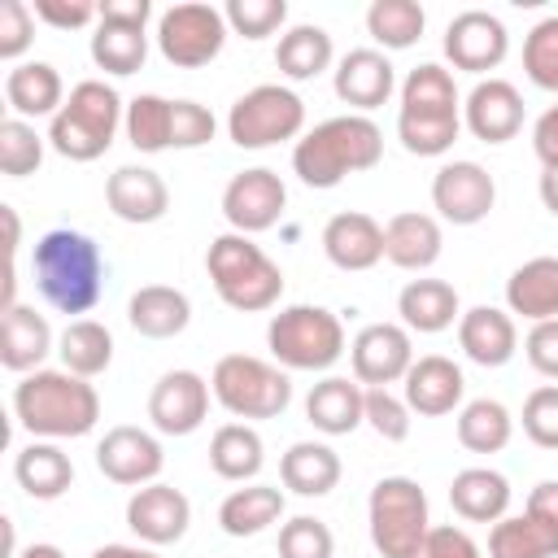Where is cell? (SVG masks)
I'll use <instances>...</instances> for the list:
<instances>
[{"label":"cell","mask_w":558,"mask_h":558,"mask_svg":"<svg viewBox=\"0 0 558 558\" xmlns=\"http://www.w3.org/2000/svg\"><path fill=\"white\" fill-rule=\"evenodd\" d=\"M35 288L57 314H87L100 301L105 288V257L100 244L87 231L74 227H52L35 240L31 253Z\"/></svg>","instance_id":"cell-1"},{"label":"cell","mask_w":558,"mask_h":558,"mask_svg":"<svg viewBox=\"0 0 558 558\" xmlns=\"http://www.w3.org/2000/svg\"><path fill=\"white\" fill-rule=\"evenodd\" d=\"M379 157H384V131L366 113H340L318 122L292 144V174L305 187L327 192L349 174L379 166Z\"/></svg>","instance_id":"cell-2"},{"label":"cell","mask_w":558,"mask_h":558,"mask_svg":"<svg viewBox=\"0 0 558 558\" xmlns=\"http://www.w3.org/2000/svg\"><path fill=\"white\" fill-rule=\"evenodd\" d=\"M13 418L31 440H74L100 423V397L83 375L31 371L13 384Z\"/></svg>","instance_id":"cell-3"},{"label":"cell","mask_w":558,"mask_h":558,"mask_svg":"<svg viewBox=\"0 0 558 558\" xmlns=\"http://www.w3.org/2000/svg\"><path fill=\"white\" fill-rule=\"evenodd\" d=\"M462 131V96L453 74L436 61H423L401 83L397 109V140L414 157H445Z\"/></svg>","instance_id":"cell-4"},{"label":"cell","mask_w":558,"mask_h":558,"mask_svg":"<svg viewBox=\"0 0 558 558\" xmlns=\"http://www.w3.org/2000/svg\"><path fill=\"white\" fill-rule=\"evenodd\" d=\"M205 270L218 301L240 314H262L283 296V270L262 253V244H253V235L240 231L214 235L205 253Z\"/></svg>","instance_id":"cell-5"},{"label":"cell","mask_w":558,"mask_h":558,"mask_svg":"<svg viewBox=\"0 0 558 558\" xmlns=\"http://www.w3.org/2000/svg\"><path fill=\"white\" fill-rule=\"evenodd\" d=\"M126 118L122 96L105 78H83L70 87L61 113L48 122V148L65 161H96L109 153L118 126Z\"/></svg>","instance_id":"cell-6"},{"label":"cell","mask_w":558,"mask_h":558,"mask_svg":"<svg viewBox=\"0 0 558 558\" xmlns=\"http://www.w3.org/2000/svg\"><path fill=\"white\" fill-rule=\"evenodd\" d=\"M266 344L283 371H331L344 353V323L327 305H288L270 318Z\"/></svg>","instance_id":"cell-7"},{"label":"cell","mask_w":558,"mask_h":558,"mask_svg":"<svg viewBox=\"0 0 558 558\" xmlns=\"http://www.w3.org/2000/svg\"><path fill=\"white\" fill-rule=\"evenodd\" d=\"M209 392L235 418H279L292 401V379L266 357L227 353L209 371Z\"/></svg>","instance_id":"cell-8"},{"label":"cell","mask_w":558,"mask_h":558,"mask_svg":"<svg viewBox=\"0 0 558 558\" xmlns=\"http://www.w3.org/2000/svg\"><path fill=\"white\" fill-rule=\"evenodd\" d=\"M366 519H371V545L384 558H414L418 545L432 532V510H427V493L418 488V480L410 475H384L371 488L366 501Z\"/></svg>","instance_id":"cell-9"},{"label":"cell","mask_w":558,"mask_h":558,"mask_svg":"<svg viewBox=\"0 0 558 558\" xmlns=\"http://www.w3.org/2000/svg\"><path fill=\"white\" fill-rule=\"evenodd\" d=\"M301 131H305V100L283 83L248 87L227 113V135L235 148H270L283 140H301Z\"/></svg>","instance_id":"cell-10"},{"label":"cell","mask_w":558,"mask_h":558,"mask_svg":"<svg viewBox=\"0 0 558 558\" xmlns=\"http://www.w3.org/2000/svg\"><path fill=\"white\" fill-rule=\"evenodd\" d=\"M231 26L222 17V9L214 4H201V0H187V4H170L157 13V52L179 65V70H201L209 65L222 44H227Z\"/></svg>","instance_id":"cell-11"},{"label":"cell","mask_w":558,"mask_h":558,"mask_svg":"<svg viewBox=\"0 0 558 558\" xmlns=\"http://www.w3.org/2000/svg\"><path fill=\"white\" fill-rule=\"evenodd\" d=\"M148 17L153 4L148 0H105L96 31H92V61L105 74H135L148 61Z\"/></svg>","instance_id":"cell-12"},{"label":"cell","mask_w":558,"mask_h":558,"mask_svg":"<svg viewBox=\"0 0 558 558\" xmlns=\"http://www.w3.org/2000/svg\"><path fill=\"white\" fill-rule=\"evenodd\" d=\"M283 205H288V187L270 166H248L231 174V183L222 187V218L240 235L270 231L283 218Z\"/></svg>","instance_id":"cell-13"},{"label":"cell","mask_w":558,"mask_h":558,"mask_svg":"<svg viewBox=\"0 0 558 558\" xmlns=\"http://www.w3.org/2000/svg\"><path fill=\"white\" fill-rule=\"evenodd\" d=\"M432 205L453 227H475L497 205V183L480 161H445L432 174Z\"/></svg>","instance_id":"cell-14"},{"label":"cell","mask_w":558,"mask_h":558,"mask_svg":"<svg viewBox=\"0 0 558 558\" xmlns=\"http://www.w3.org/2000/svg\"><path fill=\"white\" fill-rule=\"evenodd\" d=\"M349 362H353V379L366 388L401 384L405 371L414 366L410 331L401 323H366L349 344Z\"/></svg>","instance_id":"cell-15"},{"label":"cell","mask_w":558,"mask_h":558,"mask_svg":"<svg viewBox=\"0 0 558 558\" xmlns=\"http://www.w3.org/2000/svg\"><path fill=\"white\" fill-rule=\"evenodd\" d=\"M510 52V35L506 22L488 9H462L449 26H445V57L453 70L466 74H488L506 61Z\"/></svg>","instance_id":"cell-16"},{"label":"cell","mask_w":558,"mask_h":558,"mask_svg":"<svg viewBox=\"0 0 558 558\" xmlns=\"http://www.w3.org/2000/svg\"><path fill=\"white\" fill-rule=\"evenodd\" d=\"M96 466L105 480L122 484V488H144L161 475L166 466V453H161V440L144 427H131V423H118L100 436L96 445Z\"/></svg>","instance_id":"cell-17"},{"label":"cell","mask_w":558,"mask_h":558,"mask_svg":"<svg viewBox=\"0 0 558 558\" xmlns=\"http://www.w3.org/2000/svg\"><path fill=\"white\" fill-rule=\"evenodd\" d=\"M209 379L196 371H166L148 392V418L161 436H192L209 414Z\"/></svg>","instance_id":"cell-18"},{"label":"cell","mask_w":558,"mask_h":558,"mask_svg":"<svg viewBox=\"0 0 558 558\" xmlns=\"http://www.w3.org/2000/svg\"><path fill=\"white\" fill-rule=\"evenodd\" d=\"M192 523V501L174 484H144L126 501V527L140 536V545H174L187 536Z\"/></svg>","instance_id":"cell-19"},{"label":"cell","mask_w":558,"mask_h":558,"mask_svg":"<svg viewBox=\"0 0 558 558\" xmlns=\"http://www.w3.org/2000/svg\"><path fill=\"white\" fill-rule=\"evenodd\" d=\"M462 126L484 144H506L523 131V96L506 78H480L462 100Z\"/></svg>","instance_id":"cell-20"},{"label":"cell","mask_w":558,"mask_h":558,"mask_svg":"<svg viewBox=\"0 0 558 558\" xmlns=\"http://www.w3.org/2000/svg\"><path fill=\"white\" fill-rule=\"evenodd\" d=\"M462 392H466L462 366L445 353L414 357V366L401 379V397H405L410 414H423V418H440V414L462 410Z\"/></svg>","instance_id":"cell-21"},{"label":"cell","mask_w":558,"mask_h":558,"mask_svg":"<svg viewBox=\"0 0 558 558\" xmlns=\"http://www.w3.org/2000/svg\"><path fill=\"white\" fill-rule=\"evenodd\" d=\"M331 87L353 113H371V109L388 105V96L397 92V70L379 48H349L336 61Z\"/></svg>","instance_id":"cell-22"},{"label":"cell","mask_w":558,"mask_h":558,"mask_svg":"<svg viewBox=\"0 0 558 558\" xmlns=\"http://www.w3.org/2000/svg\"><path fill=\"white\" fill-rule=\"evenodd\" d=\"M105 205L113 209V218H122L131 227H148V222L166 218L170 187L153 166H118L105 179Z\"/></svg>","instance_id":"cell-23"},{"label":"cell","mask_w":558,"mask_h":558,"mask_svg":"<svg viewBox=\"0 0 558 558\" xmlns=\"http://www.w3.org/2000/svg\"><path fill=\"white\" fill-rule=\"evenodd\" d=\"M323 253L336 270H371L384 262V227L362 209L331 214L323 227Z\"/></svg>","instance_id":"cell-24"},{"label":"cell","mask_w":558,"mask_h":558,"mask_svg":"<svg viewBox=\"0 0 558 558\" xmlns=\"http://www.w3.org/2000/svg\"><path fill=\"white\" fill-rule=\"evenodd\" d=\"M458 344L475 366H506L519 349V327L510 310L497 305H471L458 318Z\"/></svg>","instance_id":"cell-25"},{"label":"cell","mask_w":558,"mask_h":558,"mask_svg":"<svg viewBox=\"0 0 558 558\" xmlns=\"http://www.w3.org/2000/svg\"><path fill=\"white\" fill-rule=\"evenodd\" d=\"M4 100L13 118H57L65 105V83L52 61H17L4 74Z\"/></svg>","instance_id":"cell-26"},{"label":"cell","mask_w":558,"mask_h":558,"mask_svg":"<svg viewBox=\"0 0 558 558\" xmlns=\"http://www.w3.org/2000/svg\"><path fill=\"white\" fill-rule=\"evenodd\" d=\"M440 248H445V235L432 214L405 209L384 222V257L397 270H427V266H436Z\"/></svg>","instance_id":"cell-27"},{"label":"cell","mask_w":558,"mask_h":558,"mask_svg":"<svg viewBox=\"0 0 558 558\" xmlns=\"http://www.w3.org/2000/svg\"><path fill=\"white\" fill-rule=\"evenodd\" d=\"M305 418L323 436H349L353 427L366 423V388L344 375H327L310 388L305 397Z\"/></svg>","instance_id":"cell-28"},{"label":"cell","mask_w":558,"mask_h":558,"mask_svg":"<svg viewBox=\"0 0 558 558\" xmlns=\"http://www.w3.org/2000/svg\"><path fill=\"white\" fill-rule=\"evenodd\" d=\"M397 314H401V327L405 331H418V336L449 331L462 318L458 288L445 283V279H410L397 292Z\"/></svg>","instance_id":"cell-29"},{"label":"cell","mask_w":558,"mask_h":558,"mask_svg":"<svg viewBox=\"0 0 558 558\" xmlns=\"http://www.w3.org/2000/svg\"><path fill=\"white\" fill-rule=\"evenodd\" d=\"M126 323H131L144 340H170V336L187 331V323H192V301H187L183 288L144 283V288L126 301Z\"/></svg>","instance_id":"cell-30"},{"label":"cell","mask_w":558,"mask_h":558,"mask_svg":"<svg viewBox=\"0 0 558 558\" xmlns=\"http://www.w3.org/2000/svg\"><path fill=\"white\" fill-rule=\"evenodd\" d=\"M52 353V327L44 314H35V305H9L4 323H0V362L17 375L44 371L39 362Z\"/></svg>","instance_id":"cell-31"},{"label":"cell","mask_w":558,"mask_h":558,"mask_svg":"<svg viewBox=\"0 0 558 558\" xmlns=\"http://www.w3.org/2000/svg\"><path fill=\"white\" fill-rule=\"evenodd\" d=\"M506 310L527 323L558 318V257H527L506 279Z\"/></svg>","instance_id":"cell-32"},{"label":"cell","mask_w":558,"mask_h":558,"mask_svg":"<svg viewBox=\"0 0 558 558\" xmlns=\"http://www.w3.org/2000/svg\"><path fill=\"white\" fill-rule=\"evenodd\" d=\"M13 480L35 501H57L74 484V462L57 440H31L13 458Z\"/></svg>","instance_id":"cell-33"},{"label":"cell","mask_w":558,"mask_h":558,"mask_svg":"<svg viewBox=\"0 0 558 558\" xmlns=\"http://www.w3.org/2000/svg\"><path fill=\"white\" fill-rule=\"evenodd\" d=\"M449 506L466 523H497L510 510V480L493 466H466L449 484Z\"/></svg>","instance_id":"cell-34"},{"label":"cell","mask_w":558,"mask_h":558,"mask_svg":"<svg viewBox=\"0 0 558 558\" xmlns=\"http://www.w3.org/2000/svg\"><path fill=\"white\" fill-rule=\"evenodd\" d=\"M340 453L323 440H296L283 458H279V480L283 488H292L296 497H327L340 484Z\"/></svg>","instance_id":"cell-35"},{"label":"cell","mask_w":558,"mask_h":558,"mask_svg":"<svg viewBox=\"0 0 558 558\" xmlns=\"http://www.w3.org/2000/svg\"><path fill=\"white\" fill-rule=\"evenodd\" d=\"M283 519V493L270 484H248V488H231L218 506V527L227 536H257L270 523Z\"/></svg>","instance_id":"cell-36"},{"label":"cell","mask_w":558,"mask_h":558,"mask_svg":"<svg viewBox=\"0 0 558 558\" xmlns=\"http://www.w3.org/2000/svg\"><path fill=\"white\" fill-rule=\"evenodd\" d=\"M57 353H61V371L83 375V379H96L113 362V336L96 318H70L65 331H61V340H57Z\"/></svg>","instance_id":"cell-37"},{"label":"cell","mask_w":558,"mask_h":558,"mask_svg":"<svg viewBox=\"0 0 558 558\" xmlns=\"http://www.w3.org/2000/svg\"><path fill=\"white\" fill-rule=\"evenodd\" d=\"M331 57H336L331 35H327L323 26H314V22H301V26L283 31V35H279V48H275V65H279V74L292 78V83L318 78V74L331 65Z\"/></svg>","instance_id":"cell-38"},{"label":"cell","mask_w":558,"mask_h":558,"mask_svg":"<svg viewBox=\"0 0 558 558\" xmlns=\"http://www.w3.org/2000/svg\"><path fill=\"white\" fill-rule=\"evenodd\" d=\"M488 558H558V527L536 514H506L488 527Z\"/></svg>","instance_id":"cell-39"},{"label":"cell","mask_w":558,"mask_h":558,"mask_svg":"<svg viewBox=\"0 0 558 558\" xmlns=\"http://www.w3.org/2000/svg\"><path fill=\"white\" fill-rule=\"evenodd\" d=\"M266 462V449H262V436L248 427V423H222L209 440V466L218 480H231V484H244L262 471Z\"/></svg>","instance_id":"cell-40"},{"label":"cell","mask_w":558,"mask_h":558,"mask_svg":"<svg viewBox=\"0 0 558 558\" xmlns=\"http://www.w3.org/2000/svg\"><path fill=\"white\" fill-rule=\"evenodd\" d=\"M514 436V418L501 401L493 397H475L458 410V445L471 453H501Z\"/></svg>","instance_id":"cell-41"},{"label":"cell","mask_w":558,"mask_h":558,"mask_svg":"<svg viewBox=\"0 0 558 558\" xmlns=\"http://www.w3.org/2000/svg\"><path fill=\"white\" fill-rule=\"evenodd\" d=\"M423 26H427V13L414 0H371L366 9V35L392 52L414 48L423 39Z\"/></svg>","instance_id":"cell-42"},{"label":"cell","mask_w":558,"mask_h":558,"mask_svg":"<svg viewBox=\"0 0 558 558\" xmlns=\"http://www.w3.org/2000/svg\"><path fill=\"white\" fill-rule=\"evenodd\" d=\"M126 140L135 153H166L170 148V131H174V100L144 92L135 100H126Z\"/></svg>","instance_id":"cell-43"},{"label":"cell","mask_w":558,"mask_h":558,"mask_svg":"<svg viewBox=\"0 0 558 558\" xmlns=\"http://www.w3.org/2000/svg\"><path fill=\"white\" fill-rule=\"evenodd\" d=\"M44 144L48 135H39L26 118H4L0 122V170L9 179H26L44 166Z\"/></svg>","instance_id":"cell-44"},{"label":"cell","mask_w":558,"mask_h":558,"mask_svg":"<svg viewBox=\"0 0 558 558\" xmlns=\"http://www.w3.org/2000/svg\"><path fill=\"white\" fill-rule=\"evenodd\" d=\"M523 74L541 92H558V13L541 17L523 39Z\"/></svg>","instance_id":"cell-45"},{"label":"cell","mask_w":558,"mask_h":558,"mask_svg":"<svg viewBox=\"0 0 558 558\" xmlns=\"http://www.w3.org/2000/svg\"><path fill=\"white\" fill-rule=\"evenodd\" d=\"M222 17H227L231 35L266 39V35H275L288 22V4L283 0H227Z\"/></svg>","instance_id":"cell-46"},{"label":"cell","mask_w":558,"mask_h":558,"mask_svg":"<svg viewBox=\"0 0 558 558\" xmlns=\"http://www.w3.org/2000/svg\"><path fill=\"white\" fill-rule=\"evenodd\" d=\"M331 554H336V536L323 519L296 514L279 527V558H331Z\"/></svg>","instance_id":"cell-47"},{"label":"cell","mask_w":558,"mask_h":558,"mask_svg":"<svg viewBox=\"0 0 558 558\" xmlns=\"http://www.w3.org/2000/svg\"><path fill=\"white\" fill-rule=\"evenodd\" d=\"M523 432L541 449H558V384H541L523 401Z\"/></svg>","instance_id":"cell-48"},{"label":"cell","mask_w":558,"mask_h":558,"mask_svg":"<svg viewBox=\"0 0 558 558\" xmlns=\"http://www.w3.org/2000/svg\"><path fill=\"white\" fill-rule=\"evenodd\" d=\"M366 423L379 440H405L410 436V405L405 397L388 392V388H366Z\"/></svg>","instance_id":"cell-49"},{"label":"cell","mask_w":558,"mask_h":558,"mask_svg":"<svg viewBox=\"0 0 558 558\" xmlns=\"http://www.w3.org/2000/svg\"><path fill=\"white\" fill-rule=\"evenodd\" d=\"M35 39V9L26 0H4L0 4V57L17 61Z\"/></svg>","instance_id":"cell-50"},{"label":"cell","mask_w":558,"mask_h":558,"mask_svg":"<svg viewBox=\"0 0 558 558\" xmlns=\"http://www.w3.org/2000/svg\"><path fill=\"white\" fill-rule=\"evenodd\" d=\"M218 131V118L196 105V100H174V131H170V148H201L209 144Z\"/></svg>","instance_id":"cell-51"},{"label":"cell","mask_w":558,"mask_h":558,"mask_svg":"<svg viewBox=\"0 0 558 558\" xmlns=\"http://www.w3.org/2000/svg\"><path fill=\"white\" fill-rule=\"evenodd\" d=\"M523 353H527V362H532L536 375L558 379V318L532 323V331H527V340H523Z\"/></svg>","instance_id":"cell-52"},{"label":"cell","mask_w":558,"mask_h":558,"mask_svg":"<svg viewBox=\"0 0 558 558\" xmlns=\"http://www.w3.org/2000/svg\"><path fill=\"white\" fill-rule=\"evenodd\" d=\"M35 17L57 26V31H78V26L100 17V4H92V0H35Z\"/></svg>","instance_id":"cell-53"},{"label":"cell","mask_w":558,"mask_h":558,"mask_svg":"<svg viewBox=\"0 0 558 558\" xmlns=\"http://www.w3.org/2000/svg\"><path fill=\"white\" fill-rule=\"evenodd\" d=\"M414 558H484V554H480V545H475L462 527L440 523V527H432V532H427V541L418 545V554H414Z\"/></svg>","instance_id":"cell-54"},{"label":"cell","mask_w":558,"mask_h":558,"mask_svg":"<svg viewBox=\"0 0 558 558\" xmlns=\"http://www.w3.org/2000/svg\"><path fill=\"white\" fill-rule=\"evenodd\" d=\"M532 153L541 157L545 170L558 166V100L536 118V126H532Z\"/></svg>","instance_id":"cell-55"},{"label":"cell","mask_w":558,"mask_h":558,"mask_svg":"<svg viewBox=\"0 0 558 558\" xmlns=\"http://www.w3.org/2000/svg\"><path fill=\"white\" fill-rule=\"evenodd\" d=\"M523 510L536 514L541 523L558 527V480H541V484L527 493V506H523Z\"/></svg>","instance_id":"cell-56"},{"label":"cell","mask_w":558,"mask_h":558,"mask_svg":"<svg viewBox=\"0 0 558 558\" xmlns=\"http://www.w3.org/2000/svg\"><path fill=\"white\" fill-rule=\"evenodd\" d=\"M536 192H541V205L558 218V166H549V170H541V183H536Z\"/></svg>","instance_id":"cell-57"},{"label":"cell","mask_w":558,"mask_h":558,"mask_svg":"<svg viewBox=\"0 0 558 558\" xmlns=\"http://www.w3.org/2000/svg\"><path fill=\"white\" fill-rule=\"evenodd\" d=\"M92 558H157L153 545H100Z\"/></svg>","instance_id":"cell-58"},{"label":"cell","mask_w":558,"mask_h":558,"mask_svg":"<svg viewBox=\"0 0 558 558\" xmlns=\"http://www.w3.org/2000/svg\"><path fill=\"white\" fill-rule=\"evenodd\" d=\"M17 558H65L57 545H48V541H35V545H26Z\"/></svg>","instance_id":"cell-59"}]
</instances>
